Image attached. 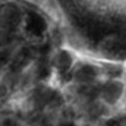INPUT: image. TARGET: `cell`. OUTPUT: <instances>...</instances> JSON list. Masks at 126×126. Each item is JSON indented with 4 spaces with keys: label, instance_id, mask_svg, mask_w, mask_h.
<instances>
[{
    "label": "cell",
    "instance_id": "1",
    "mask_svg": "<svg viewBox=\"0 0 126 126\" xmlns=\"http://www.w3.org/2000/svg\"><path fill=\"white\" fill-rule=\"evenodd\" d=\"M86 56L126 60V0H27Z\"/></svg>",
    "mask_w": 126,
    "mask_h": 126
}]
</instances>
